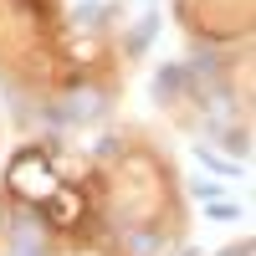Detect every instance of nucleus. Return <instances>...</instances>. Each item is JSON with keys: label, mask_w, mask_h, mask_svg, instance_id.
<instances>
[{"label": "nucleus", "mask_w": 256, "mask_h": 256, "mask_svg": "<svg viewBox=\"0 0 256 256\" xmlns=\"http://www.w3.org/2000/svg\"><path fill=\"white\" fill-rule=\"evenodd\" d=\"M67 118H98V92H82V98H72Z\"/></svg>", "instance_id": "nucleus-1"}, {"label": "nucleus", "mask_w": 256, "mask_h": 256, "mask_svg": "<svg viewBox=\"0 0 256 256\" xmlns=\"http://www.w3.org/2000/svg\"><path fill=\"white\" fill-rule=\"evenodd\" d=\"M190 190H195V200H210V205H216V195H220V184H216V180H195Z\"/></svg>", "instance_id": "nucleus-2"}, {"label": "nucleus", "mask_w": 256, "mask_h": 256, "mask_svg": "<svg viewBox=\"0 0 256 256\" xmlns=\"http://www.w3.org/2000/svg\"><path fill=\"white\" fill-rule=\"evenodd\" d=\"M16 256H36V251H31V241H20V251H16Z\"/></svg>", "instance_id": "nucleus-3"}]
</instances>
